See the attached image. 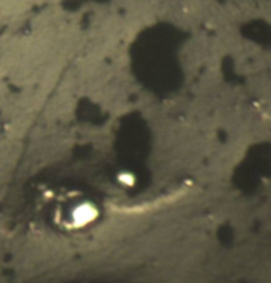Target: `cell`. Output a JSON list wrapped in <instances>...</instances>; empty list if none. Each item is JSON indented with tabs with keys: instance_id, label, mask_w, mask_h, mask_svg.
Instances as JSON below:
<instances>
[{
	"instance_id": "1",
	"label": "cell",
	"mask_w": 271,
	"mask_h": 283,
	"mask_svg": "<svg viewBox=\"0 0 271 283\" xmlns=\"http://www.w3.org/2000/svg\"><path fill=\"white\" fill-rule=\"evenodd\" d=\"M32 210L44 227L54 233L73 236L98 227L105 204L91 188L71 181L39 185L32 196Z\"/></svg>"
},
{
	"instance_id": "2",
	"label": "cell",
	"mask_w": 271,
	"mask_h": 283,
	"mask_svg": "<svg viewBox=\"0 0 271 283\" xmlns=\"http://www.w3.org/2000/svg\"><path fill=\"white\" fill-rule=\"evenodd\" d=\"M117 181L122 188H134L137 186V173L130 171H119L117 173Z\"/></svg>"
}]
</instances>
